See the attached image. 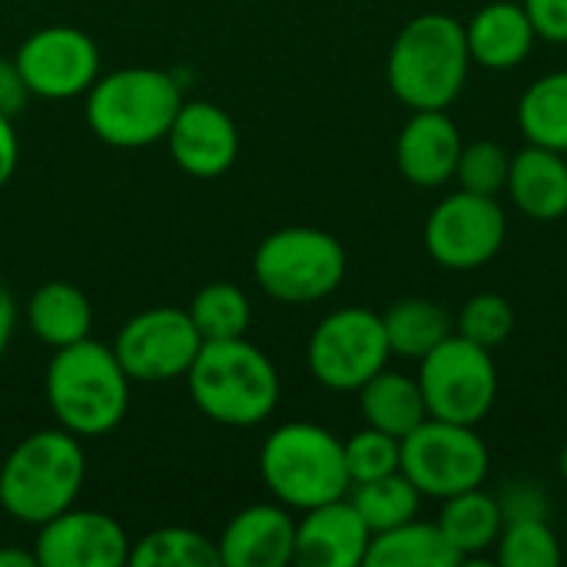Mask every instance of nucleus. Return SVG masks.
<instances>
[{
    "instance_id": "obj_1",
    "label": "nucleus",
    "mask_w": 567,
    "mask_h": 567,
    "mask_svg": "<svg viewBox=\"0 0 567 567\" xmlns=\"http://www.w3.org/2000/svg\"><path fill=\"white\" fill-rule=\"evenodd\" d=\"M133 382L123 372L113 346L80 339L56 349L43 372V399L53 425L90 442L116 432L130 412Z\"/></svg>"
},
{
    "instance_id": "obj_2",
    "label": "nucleus",
    "mask_w": 567,
    "mask_h": 567,
    "mask_svg": "<svg viewBox=\"0 0 567 567\" xmlns=\"http://www.w3.org/2000/svg\"><path fill=\"white\" fill-rule=\"evenodd\" d=\"M86 485L83 439L66 429H37L23 435L0 462V508L27 528H40L80 502Z\"/></svg>"
},
{
    "instance_id": "obj_3",
    "label": "nucleus",
    "mask_w": 567,
    "mask_h": 567,
    "mask_svg": "<svg viewBox=\"0 0 567 567\" xmlns=\"http://www.w3.org/2000/svg\"><path fill=\"white\" fill-rule=\"evenodd\" d=\"M186 389L199 415L226 429L262 425L282 399L276 362L249 336L203 342L186 372Z\"/></svg>"
},
{
    "instance_id": "obj_4",
    "label": "nucleus",
    "mask_w": 567,
    "mask_h": 567,
    "mask_svg": "<svg viewBox=\"0 0 567 567\" xmlns=\"http://www.w3.org/2000/svg\"><path fill=\"white\" fill-rule=\"evenodd\" d=\"M472 53L465 23L452 13L425 10L412 17L392 40L385 80L409 110H449L465 90Z\"/></svg>"
},
{
    "instance_id": "obj_5",
    "label": "nucleus",
    "mask_w": 567,
    "mask_h": 567,
    "mask_svg": "<svg viewBox=\"0 0 567 567\" xmlns=\"http://www.w3.org/2000/svg\"><path fill=\"white\" fill-rule=\"evenodd\" d=\"M186 93L183 83L159 66H120L96 76L83 96L90 133L113 150H146L166 140Z\"/></svg>"
},
{
    "instance_id": "obj_6",
    "label": "nucleus",
    "mask_w": 567,
    "mask_h": 567,
    "mask_svg": "<svg viewBox=\"0 0 567 567\" xmlns=\"http://www.w3.org/2000/svg\"><path fill=\"white\" fill-rule=\"evenodd\" d=\"M259 478L279 505L299 515L346 498L352 488L346 442L316 422L276 425L259 449Z\"/></svg>"
},
{
    "instance_id": "obj_7",
    "label": "nucleus",
    "mask_w": 567,
    "mask_h": 567,
    "mask_svg": "<svg viewBox=\"0 0 567 567\" xmlns=\"http://www.w3.org/2000/svg\"><path fill=\"white\" fill-rule=\"evenodd\" d=\"M346 246L316 226H282L252 252L256 286L282 306H312L329 299L346 279Z\"/></svg>"
},
{
    "instance_id": "obj_8",
    "label": "nucleus",
    "mask_w": 567,
    "mask_h": 567,
    "mask_svg": "<svg viewBox=\"0 0 567 567\" xmlns=\"http://www.w3.org/2000/svg\"><path fill=\"white\" fill-rule=\"evenodd\" d=\"M419 389L429 419L478 425L498 399V369L492 349L452 332L425 359H419Z\"/></svg>"
},
{
    "instance_id": "obj_9",
    "label": "nucleus",
    "mask_w": 567,
    "mask_h": 567,
    "mask_svg": "<svg viewBox=\"0 0 567 567\" xmlns=\"http://www.w3.org/2000/svg\"><path fill=\"white\" fill-rule=\"evenodd\" d=\"M392 359L382 316L362 306H342L319 319L306 342L309 375L329 392H359Z\"/></svg>"
},
{
    "instance_id": "obj_10",
    "label": "nucleus",
    "mask_w": 567,
    "mask_h": 567,
    "mask_svg": "<svg viewBox=\"0 0 567 567\" xmlns=\"http://www.w3.org/2000/svg\"><path fill=\"white\" fill-rule=\"evenodd\" d=\"M402 475L422 498H452L488 478V445L475 425L425 419L402 439Z\"/></svg>"
},
{
    "instance_id": "obj_11",
    "label": "nucleus",
    "mask_w": 567,
    "mask_h": 567,
    "mask_svg": "<svg viewBox=\"0 0 567 567\" xmlns=\"http://www.w3.org/2000/svg\"><path fill=\"white\" fill-rule=\"evenodd\" d=\"M203 349V336L189 319L186 306H150L130 316L116 339L113 352L130 375V382L163 385L186 379L189 365Z\"/></svg>"
},
{
    "instance_id": "obj_12",
    "label": "nucleus",
    "mask_w": 567,
    "mask_h": 567,
    "mask_svg": "<svg viewBox=\"0 0 567 567\" xmlns=\"http://www.w3.org/2000/svg\"><path fill=\"white\" fill-rule=\"evenodd\" d=\"M27 80L33 100L66 103L86 96V90L103 73L96 40L70 23H50L27 33L10 56Z\"/></svg>"
},
{
    "instance_id": "obj_13",
    "label": "nucleus",
    "mask_w": 567,
    "mask_h": 567,
    "mask_svg": "<svg viewBox=\"0 0 567 567\" xmlns=\"http://www.w3.org/2000/svg\"><path fill=\"white\" fill-rule=\"evenodd\" d=\"M505 236L508 219L498 199L468 189L439 199L425 219V252L452 272H468L492 262L502 252Z\"/></svg>"
},
{
    "instance_id": "obj_14",
    "label": "nucleus",
    "mask_w": 567,
    "mask_h": 567,
    "mask_svg": "<svg viewBox=\"0 0 567 567\" xmlns=\"http://www.w3.org/2000/svg\"><path fill=\"white\" fill-rule=\"evenodd\" d=\"M37 567H126L130 535L126 528L96 508H66L56 518L33 528Z\"/></svg>"
},
{
    "instance_id": "obj_15",
    "label": "nucleus",
    "mask_w": 567,
    "mask_h": 567,
    "mask_svg": "<svg viewBox=\"0 0 567 567\" xmlns=\"http://www.w3.org/2000/svg\"><path fill=\"white\" fill-rule=\"evenodd\" d=\"M163 143L176 169L193 179L226 176L243 146L236 120L213 100H183Z\"/></svg>"
},
{
    "instance_id": "obj_16",
    "label": "nucleus",
    "mask_w": 567,
    "mask_h": 567,
    "mask_svg": "<svg viewBox=\"0 0 567 567\" xmlns=\"http://www.w3.org/2000/svg\"><path fill=\"white\" fill-rule=\"evenodd\" d=\"M223 567H286L296 561V518L286 505L256 502L239 508L216 538Z\"/></svg>"
},
{
    "instance_id": "obj_17",
    "label": "nucleus",
    "mask_w": 567,
    "mask_h": 567,
    "mask_svg": "<svg viewBox=\"0 0 567 567\" xmlns=\"http://www.w3.org/2000/svg\"><path fill=\"white\" fill-rule=\"evenodd\" d=\"M372 532L346 498L316 505L296 522V561L302 567H359L365 565Z\"/></svg>"
},
{
    "instance_id": "obj_18",
    "label": "nucleus",
    "mask_w": 567,
    "mask_h": 567,
    "mask_svg": "<svg viewBox=\"0 0 567 567\" xmlns=\"http://www.w3.org/2000/svg\"><path fill=\"white\" fill-rule=\"evenodd\" d=\"M462 146L465 140L445 110H412L395 140V163L412 186L435 189L455 179Z\"/></svg>"
},
{
    "instance_id": "obj_19",
    "label": "nucleus",
    "mask_w": 567,
    "mask_h": 567,
    "mask_svg": "<svg viewBox=\"0 0 567 567\" xmlns=\"http://www.w3.org/2000/svg\"><path fill=\"white\" fill-rule=\"evenodd\" d=\"M465 40L472 63L485 70H515L528 60L538 30L525 10V3L515 0H492L475 10V17L465 23Z\"/></svg>"
},
{
    "instance_id": "obj_20",
    "label": "nucleus",
    "mask_w": 567,
    "mask_h": 567,
    "mask_svg": "<svg viewBox=\"0 0 567 567\" xmlns=\"http://www.w3.org/2000/svg\"><path fill=\"white\" fill-rule=\"evenodd\" d=\"M505 193L512 203L538 223L561 219L567 213V159L565 153L545 146H525L512 156Z\"/></svg>"
},
{
    "instance_id": "obj_21",
    "label": "nucleus",
    "mask_w": 567,
    "mask_h": 567,
    "mask_svg": "<svg viewBox=\"0 0 567 567\" xmlns=\"http://www.w3.org/2000/svg\"><path fill=\"white\" fill-rule=\"evenodd\" d=\"M27 329L50 352L66 349L93 336V302L80 286L50 279L27 299Z\"/></svg>"
},
{
    "instance_id": "obj_22",
    "label": "nucleus",
    "mask_w": 567,
    "mask_h": 567,
    "mask_svg": "<svg viewBox=\"0 0 567 567\" xmlns=\"http://www.w3.org/2000/svg\"><path fill=\"white\" fill-rule=\"evenodd\" d=\"M359 409L365 425L405 439L412 429H419L429 419L419 379L405 375V372H392L389 365L382 372H375L359 392Z\"/></svg>"
},
{
    "instance_id": "obj_23",
    "label": "nucleus",
    "mask_w": 567,
    "mask_h": 567,
    "mask_svg": "<svg viewBox=\"0 0 567 567\" xmlns=\"http://www.w3.org/2000/svg\"><path fill=\"white\" fill-rule=\"evenodd\" d=\"M465 558L452 548L439 522H405L369 542L365 567H455Z\"/></svg>"
},
{
    "instance_id": "obj_24",
    "label": "nucleus",
    "mask_w": 567,
    "mask_h": 567,
    "mask_svg": "<svg viewBox=\"0 0 567 567\" xmlns=\"http://www.w3.org/2000/svg\"><path fill=\"white\" fill-rule=\"evenodd\" d=\"M439 528L445 532V538L452 542V548L462 558H472V555H482L492 545H498V535L505 528V512H502L498 495H492L478 485V488L445 498Z\"/></svg>"
},
{
    "instance_id": "obj_25",
    "label": "nucleus",
    "mask_w": 567,
    "mask_h": 567,
    "mask_svg": "<svg viewBox=\"0 0 567 567\" xmlns=\"http://www.w3.org/2000/svg\"><path fill=\"white\" fill-rule=\"evenodd\" d=\"M382 326H385V339H389L392 355L415 359V362L425 359L455 329L449 312L425 296H409V299L392 302L382 312Z\"/></svg>"
},
{
    "instance_id": "obj_26",
    "label": "nucleus",
    "mask_w": 567,
    "mask_h": 567,
    "mask_svg": "<svg viewBox=\"0 0 567 567\" xmlns=\"http://www.w3.org/2000/svg\"><path fill=\"white\" fill-rule=\"evenodd\" d=\"M518 126L532 146L567 153V70L538 76L522 93Z\"/></svg>"
},
{
    "instance_id": "obj_27",
    "label": "nucleus",
    "mask_w": 567,
    "mask_h": 567,
    "mask_svg": "<svg viewBox=\"0 0 567 567\" xmlns=\"http://www.w3.org/2000/svg\"><path fill=\"white\" fill-rule=\"evenodd\" d=\"M349 502L355 505V512L362 515L369 532L379 535V532H389V528H399V525L419 518L422 492L399 468L392 475L352 485L349 488Z\"/></svg>"
},
{
    "instance_id": "obj_28",
    "label": "nucleus",
    "mask_w": 567,
    "mask_h": 567,
    "mask_svg": "<svg viewBox=\"0 0 567 567\" xmlns=\"http://www.w3.org/2000/svg\"><path fill=\"white\" fill-rule=\"evenodd\" d=\"M133 567H223L219 548L209 535L186 525H163L146 532L130 548Z\"/></svg>"
},
{
    "instance_id": "obj_29",
    "label": "nucleus",
    "mask_w": 567,
    "mask_h": 567,
    "mask_svg": "<svg viewBox=\"0 0 567 567\" xmlns=\"http://www.w3.org/2000/svg\"><path fill=\"white\" fill-rule=\"evenodd\" d=\"M186 312L196 322L203 342L239 339L252 326V302L236 282H206L186 302Z\"/></svg>"
},
{
    "instance_id": "obj_30",
    "label": "nucleus",
    "mask_w": 567,
    "mask_h": 567,
    "mask_svg": "<svg viewBox=\"0 0 567 567\" xmlns=\"http://www.w3.org/2000/svg\"><path fill=\"white\" fill-rule=\"evenodd\" d=\"M495 548L502 567L561 565V542L545 518H508Z\"/></svg>"
},
{
    "instance_id": "obj_31",
    "label": "nucleus",
    "mask_w": 567,
    "mask_h": 567,
    "mask_svg": "<svg viewBox=\"0 0 567 567\" xmlns=\"http://www.w3.org/2000/svg\"><path fill=\"white\" fill-rule=\"evenodd\" d=\"M455 332L482 349H498L515 332V306L498 292H478L462 306Z\"/></svg>"
},
{
    "instance_id": "obj_32",
    "label": "nucleus",
    "mask_w": 567,
    "mask_h": 567,
    "mask_svg": "<svg viewBox=\"0 0 567 567\" xmlns=\"http://www.w3.org/2000/svg\"><path fill=\"white\" fill-rule=\"evenodd\" d=\"M508 166H512V156L495 140H472L458 153L455 179L468 193L498 196L508 183Z\"/></svg>"
},
{
    "instance_id": "obj_33",
    "label": "nucleus",
    "mask_w": 567,
    "mask_h": 567,
    "mask_svg": "<svg viewBox=\"0 0 567 567\" xmlns=\"http://www.w3.org/2000/svg\"><path fill=\"white\" fill-rule=\"evenodd\" d=\"M346 465H349L352 485L392 475L402 468V439L365 425L362 432L346 439Z\"/></svg>"
},
{
    "instance_id": "obj_34",
    "label": "nucleus",
    "mask_w": 567,
    "mask_h": 567,
    "mask_svg": "<svg viewBox=\"0 0 567 567\" xmlns=\"http://www.w3.org/2000/svg\"><path fill=\"white\" fill-rule=\"evenodd\" d=\"M538 37L548 43H567V0H522Z\"/></svg>"
},
{
    "instance_id": "obj_35",
    "label": "nucleus",
    "mask_w": 567,
    "mask_h": 567,
    "mask_svg": "<svg viewBox=\"0 0 567 567\" xmlns=\"http://www.w3.org/2000/svg\"><path fill=\"white\" fill-rule=\"evenodd\" d=\"M33 93L27 86V80L20 76L13 60H0V113L7 116H23V110L30 106Z\"/></svg>"
},
{
    "instance_id": "obj_36",
    "label": "nucleus",
    "mask_w": 567,
    "mask_h": 567,
    "mask_svg": "<svg viewBox=\"0 0 567 567\" xmlns=\"http://www.w3.org/2000/svg\"><path fill=\"white\" fill-rule=\"evenodd\" d=\"M20 166V133H17V120L0 113V189L13 179Z\"/></svg>"
},
{
    "instance_id": "obj_37",
    "label": "nucleus",
    "mask_w": 567,
    "mask_h": 567,
    "mask_svg": "<svg viewBox=\"0 0 567 567\" xmlns=\"http://www.w3.org/2000/svg\"><path fill=\"white\" fill-rule=\"evenodd\" d=\"M518 488V485H515ZM502 502V512H505V522L508 518H545V512H548V502L532 488V485H522L518 492H512V495H505V498H498Z\"/></svg>"
},
{
    "instance_id": "obj_38",
    "label": "nucleus",
    "mask_w": 567,
    "mask_h": 567,
    "mask_svg": "<svg viewBox=\"0 0 567 567\" xmlns=\"http://www.w3.org/2000/svg\"><path fill=\"white\" fill-rule=\"evenodd\" d=\"M13 329H17V302H13L10 289L0 286V359H3V352H7V346L13 339Z\"/></svg>"
},
{
    "instance_id": "obj_39",
    "label": "nucleus",
    "mask_w": 567,
    "mask_h": 567,
    "mask_svg": "<svg viewBox=\"0 0 567 567\" xmlns=\"http://www.w3.org/2000/svg\"><path fill=\"white\" fill-rule=\"evenodd\" d=\"M0 567H37L33 548H20V545H3L0 548Z\"/></svg>"
},
{
    "instance_id": "obj_40",
    "label": "nucleus",
    "mask_w": 567,
    "mask_h": 567,
    "mask_svg": "<svg viewBox=\"0 0 567 567\" xmlns=\"http://www.w3.org/2000/svg\"><path fill=\"white\" fill-rule=\"evenodd\" d=\"M558 472H561V478L567 482V442L565 449H561V455H558Z\"/></svg>"
}]
</instances>
